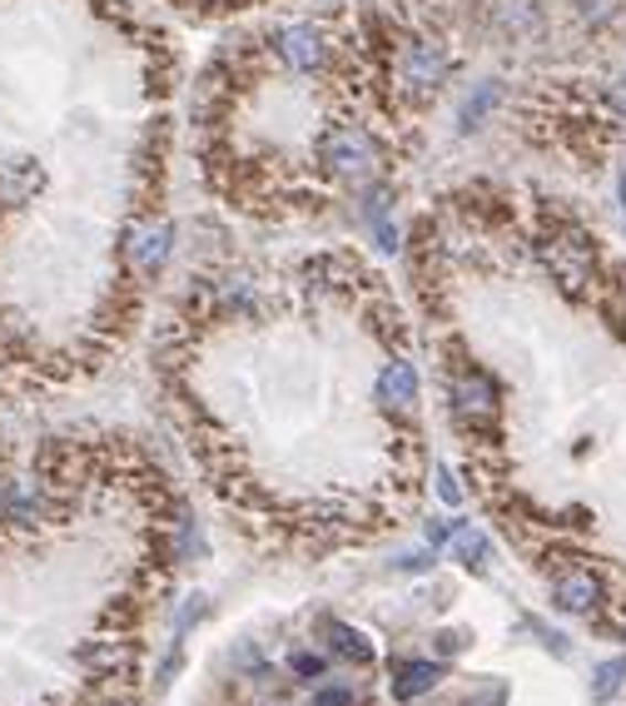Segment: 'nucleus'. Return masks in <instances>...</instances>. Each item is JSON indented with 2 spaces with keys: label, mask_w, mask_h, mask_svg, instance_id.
<instances>
[{
  "label": "nucleus",
  "mask_w": 626,
  "mask_h": 706,
  "mask_svg": "<svg viewBox=\"0 0 626 706\" xmlns=\"http://www.w3.org/2000/svg\"><path fill=\"white\" fill-rule=\"evenodd\" d=\"M314 149H318V165L333 179H343V185H368V179L378 175V145L368 139V129H358V125L323 129Z\"/></svg>",
  "instance_id": "obj_1"
},
{
  "label": "nucleus",
  "mask_w": 626,
  "mask_h": 706,
  "mask_svg": "<svg viewBox=\"0 0 626 706\" xmlns=\"http://www.w3.org/2000/svg\"><path fill=\"white\" fill-rule=\"evenodd\" d=\"M169 249H174V229L165 219H145V224H135L125 234V254L139 274H159L169 264Z\"/></svg>",
  "instance_id": "obj_2"
},
{
  "label": "nucleus",
  "mask_w": 626,
  "mask_h": 706,
  "mask_svg": "<svg viewBox=\"0 0 626 706\" xmlns=\"http://www.w3.org/2000/svg\"><path fill=\"white\" fill-rule=\"evenodd\" d=\"M547 264H552L556 284L562 288H586V278H592V244H586L576 229H562V234L552 239V249H547Z\"/></svg>",
  "instance_id": "obj_3"
},
{
  "label": "nucleus",
  "mask_w": 626,
  "mask_h": 706,
  "mask_svg": "<svg viewBox=\"0 0 626 706\" xmlns=\"http://www.w3.org/2000/svg\"><path fill=\"white\" fill-rule=\"evenodd\" d=\"M453 413L463 418V423H473V428L492 423V418H497V388H492V378L477 373V368L457 373V383H453Z\"/></svg>",
  "instance_id": "obj_4"
},
{
  "label": "nucleus",
  "mask_w": 626,
  "mask_h": 706,
  "mask_svg": "<svg viewBox=\"0 0 626 706\" xmlns=\"http://www.w3.org/2000/svg\"><path fill=\"white\" fill-rule=\"evenodd\" d=\"M278 55H284L288 70L314 75V70H323V60H328V40H323L318 25H288V30H278Z\"/></svg>",
  "instance_id": "obj_5"
},
{
  "label": "nucleus",
  "mask_w": 626,
  "mask_h": 706,
  "mask_svg": "<svg viewBox=\"0 0 626 706\" xmlns=\"http://www.w3.org/2000/svg\"><path fill=\"white\" fill-rule=\"evenodd\" d=\"M453 70V55L443 45H407L403 60H397V75H403L407 89H437Z\"/></svg>",
  "instance_id": "obj_6"
},
{
  "label": "nucleus",
  "mask_w": 626,
  "mask_h": 706,
  "mask_svg": "<svg viewBox=\"0 0 626 706\" xmlns=\"http://www.w3.org/2000/svg\"><path fill=\"white\" fill-rule=\"evenodd\" d=\"M552 602L572 617H592L596 602H602V582H596L586 567H572V572H562L552 582Z\"/></svg>",
  "instance_id": "obj_7"
},
{
  "label": "nucleus",
  "mask_w": 626,
  "mask_h": 706,
  "mask_svg": "<svg viewBox=\"0 0 626 706\" xmlns=\"http://www.w3.org/2000/svg\"><path fill=\"white\" fill-rule=\"evenodd\" d=\"M378 398H383L388 408H397V413H413V408H417V373H413V363H403V358L383 363V373H378Z\"/></svg>",
  "instance_id": "obj_8"
},
{
  "label": "nucleus",
  "mask_w": 626,
  "mask_h": 706,
  "mask_svg": "<svg viewBox=\"0 0 626 706\" xmlns=\"http://www.w3.org/2000/svg\"><path fill=\"white\" fill-rule=\"evenodd\" d=\"M45 175H40L35 159H6L0 165V204H25V199L40 194Z\"/></svg>",
  "instance_id": "obj_9"
},
{
  "label": "nucleus",
  "mask_w": 626,
  "mask_h": 706,
  "mask_svg": "<svg viewBox=\"0 0 626 706\" xmlns=\"http://www.w3.org/2000/svg\"><path fill=\"white\" fill-rule=\"evenodd\" d=\"M437 682H443V666H437V662H397L393 666V696H397V702L427 696Z\"/></svg>",
  "instance_id": "obj_10"
},
{
  "label": "nucleus",
  "mask_w": 626,
  "mask_h": 706,
  "mask_svg": "<svg viewBox=\"0 0 626 706\" xmlns=\"http://www.w3.org/2000/svg\"><path fill=\"white\" fill-rule=\"evenodd\" d=\"M453 552L463 557V567H473V572H487V562H492V542H487V533L482 527H467V523H457Z\"/></svg>",
  "instance_id": "obj_11"
},
{
  "label": "nucleus",
  "mask_w": 626,
  "mask_h": 706,
  "mask_svg": "<svg viewBox=\"0 0 626 706\" xmlns=\"http://www.w3.org/2000/svg\"><path fill=\"white\" fill-rule=\"evenodd\" d=\"M363 219L373 224V239H378V249L383 254H397V224H393V214H388V194H368V204H363Z\"/></svg>",
  "instance_id": "obj_12"
},
{
  "label": "nucleus",
  "mask_w": 626,
  "mask_h": 706,
  "mask_svg": "<svg viewBox=\"0 0 626 706\" xmlns=\"http://www.w3.org/2000/svg\"><path fill=\"white\" fill-rule=\"evenodd\" d=\"M502 99V85L497 80H482V85L473 89V95L463 99V109H457V119H463V129H477L487 115H492V105Z\"/></svg>",
  "instance_id": "obj_13"
},
{
  "label": "nucleus",
  "mask_w": 626,
  "mask_h": 706,
  "mask_svg": "<svg viewBox=\"0 0 626 706\" xmlns=\"http://www.w3.org/2000/svg\"><path fill=\"white\" fill-rule=\"evenodd\" d=\"M323 632H328V642H333V652H338V656H353V662H373V642H368V636L358 632V626L328 622Z\"/></svg>",
  "instance_id": "obj_14"
},
{
  "label": "nucleus",
  "mask_w": 626,
  "mask_h": 706,
  "mask_svg": "<svg viewBox=\"0 0 626 706\" xmlns=\"http://www.w3.org/2000/svg\"><path fill=\"white\" fill-rule=\"evenodd\" d=\"M622 682H626V656H616V662H602V666H596V702H606V696H612Z\"/></svg>",
  "instance_id": "obj_15"
},
{
  "label": "nucleus",
  "mask_w": 626,
  "mask_h": 706,
  "mask_svg": "<svg viewBox=\"0 0 626 706\" xmlns=\"http://www.w3.org/2000/svg\"><path fill=\"white\" fill-rule=\"evenodd\" d=\"M433 562H437V547H413V552H397L393 557L397 572H423V567H433Z\"/></svg>",
  "instance_id": "obj_16"
},
{
  "label": "nucleus",
  "mask_w": 626,
  "mask_h": 706,
  "mask_svg": "<svg viewBox=\"0 0 626 706\" xmlns=\"http://www.w3.org/2000/svg\"><path fill=\"white\" fill-rule=\"evenodd\" d=\"M453 533H457V523H453V517H433V523L423 527L427 547H443V542H453Z\"/></svg>",
  "instance_id": "obj_17"
},
{
  "label": "nucleus",
  "mask_w": 626,
  "mask_h": 706,
  "mask_svg": "<svg viewBox=\"0 0 626 706\" xmlns=\"http://www.w3.org/2000/svg\"><path fill=\"white\" fill-rule=\"evenodd\" d=\"M437 497H443V503H463V487H457V477H453V467H437Z\"/></svg>",
  "instance_id": "obj_18"
},
{
  "label": "nucleus",
  "mask_w": 626,
  "mask_h": 706,
  "mask_svg": "<svg viewBox=\"0 0 626 706\" xmlns=\"http://www.w3.org/2000/svg\"><path fill=\"white\" fill-rule=\"evenodd\" d=\"M288 666H294L298 676H318V672H323V656H318V652H294V656H288Z\"/></svg>",
  "instance_id": "obj_19"
},
{
  "label": "nucleus",
  "mask_w": 626,
  "mask_h": 706,
  "mask_svg": "<svg viewBox=\"0 0 626 706\" xmlns=\"http://www.w3.org/2000/svg\"><path fill=\"white\" fill-rule=\"evenodd\" d=\"M433 642H437V656H457L467 646V632H437Z\"/></svg>",
  "instance_id": "obj_20"
},
{
  "label": "nucleus",
  "mask_w": 626,
  "mask_h": 706,
  "mask_svg": "<svg viewBox=\"0 0 626 706\" xmlns=\"http://www.w3.org/2000/svg\"><path fill=\"white\" fill-rule=\"evenodd\" d=\"M353 702H358V696L348 692V686H333V692H318L314 696V706H353Z\"/></svg>",
  "instance_id": "obj_21"
},
{
  "label": "nucleus",
  "mask_w": 626,
  "mask_h": 706,
  "mask_svg": "<svg viewBox=\"0 0 626 706\" xmlns=\"http://www.w3.org/2000/svg\"><path fill=\"white\" fill-rule=\"evenodd\" d=\"M606 10H612V0H582V15L586 20H602Z\"/></svg>",
  "instance_id": "obj_22"
},
{
  "label": "nucleus",
  "mask_w": 626,
  "mask_h": 706,
  "mask_svg": "<svg viewBox=\"0 0 626 706\" xmlns=\"http://www.w3.org/2000/svg\"><path fill=\"white\" fill-rule=\"evenodd\" d=\"M477 706H502V692H487V696H482V702H477Z\"/></svg>",
  "instance_id": "obj_23"
},
{
  "label": "nucleus",
  "mask_w": 626,
  "mask_h": 706,
  "mask_svg": "<svg viewBox=\"0 0 626 706\" xmlns=\"http://www.w3.org/2000/svg\"><path fill=\"white\" fill-rule=\"evenodd\" d=\"M622 209H626V169H622Z\"/></svg>",
  "instance_id": "obj_24"
},
{
  "label": "nucleus",
  "mask_w": 626,
  "mask_h": 706,
  "mask_svg": "<svg viewBox=\"0 0 626 706\" xmlns=\"http://www.w3.org/2000/svg\"><path fill=\"white\" fill-rule=\"evenodd\" d=\"M105 706H129V702H105Z\"/></svg>",
  "instance_id": "obj_25"
}]
</instances>
